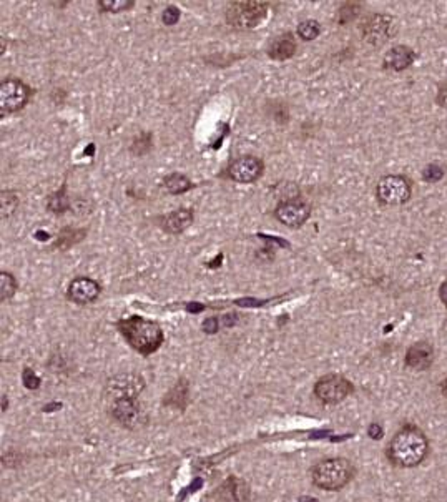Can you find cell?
<instances>
[{"mask_svg":"<svg viewBox=\"0 0 447 502\" xmlns=\"http://www.w3.org/2000/svg\"><path fill=\"white\" fill-rule=\"evenodd\" d=\"M429 453V441L417 426L407 424L397 431L388 446V459L397 467H416Z\"/></svg>","mask_w":447,"mask_h":502,"instance_id":"obj_1","label":"cell"},{"mask_svg":"<svg viewBox=\"0 0 447 502\" xmlns=\"http://www.w3.org/2000/svg\"><path fill=\"white\" fill-rule=\"evenodd\" d=\"M117 328L133 349L149 356L155 353L163 343V331L155 321H149L141 316H128L117 323Z\"/></svg>","mask_w":447,"mask_h":502,"instance_id":"obj_2","label":"cell"},{"mask_svg":"<svg viewBox=\"0 0 447 502\" xmlns=\"http://www.w3.org/2000/svg\"><path fill=\"white\" fill-rule=\"evenodd\" d=\"M354 467L348 459L335 457L318 462L313 469V482L320 489L339 491L353 479Z\"/></svg>","mask_w":447,"mask_h":502,"instance_id":"obj_3","label":"cell"},{"mask_svg":"<svg viewBox=\"0 0 447 502\" xmlns=\"http://www.w3.org/2000/svg\"><path fill=\"white\" fill-rule=\"evenodd\" d=\"M269 4L258 0L233 2L226 11V22L236 28H255L268 16Z\"/></svg>","mask_w":447,"mask_h":502,"instance_id":"obj_4","label":"cell"},{"mask_svg":"<svg viewBox=\"0 0 447 502\" xmlns=\"http://www.w3.org/2000/svg\"><path fill=\"white\" fill-rule=\"evenodd\" d=\"M412 182L404 175H386L376 185V198L381 205L397 206L411 200Z\"/></svg>","mask_w":447,"mask_h":502,"instance_id":"obj_5","label":"cell"},{"mask_svg":"<svg viewBox=\"0 0 447 502\" xmlns=\"http://www.w3.org/2000/svg\"><path fill=\"white\" fill-rule=\"evenodd\" d=\"M361 32H363V40L368 44L384 45L397 34L396 18L386 13H374L366 18V22L361 25Z\"/></svg>","mask_w":447,"mask_h":502,"instance_id":"obj_6","label":"cell"},{"mask_svg":"<svg viewBox=\"0 0 447 502\" xmlns=\"http://www.w3.org/2000/svg\"><path fill=\"white\" fill-rule=\"evenodd\" d=\"M353 390V385L346 378L339 376V374H327L316 383L315 395L318 396V399L326 402V404H337V402L346 399Z\"/></svg>","mask_w":447,"mask_h":502,"instance_id":"obj_7","label":"cell"},{"mask_svg":"<svg viewBox=\"0 0 447 502\" xmlns=\"http://www.w3.org/2000/svg\"><path fill=\"white\" fill-rule=\"evenodd\" d=\"M30 97V88L21 80L8 78L0 83V112L13 113L22 110Z\"/></svg>","mask_w":447,"mask_h":502,"instance_id":"obj_8","label":"cell"},{"mask_svg":"<svg viewBox=\"0 0 447 502\" xmlns=\"http://www.w3.org/2000/svg\"><path fill=\"white\" fill-rule=\"evenodd\" d=\"M145 381L141 376H137V374H120V376H115L113 380L108 381L107 386V395L112 397L113 401L123 399V397H137L140 395V391L144 390Z\"/></svg>","mask_w":447,"mask_h":502,"instance_id":"obj_9","label":"cell"},{"mask_svg":"<svg viewBox=\"0 0 447 502\" xmlns=\"http://www.w3.org/2000/svg\"><path fill=\"white\" fill-rule=\"evenodd\" d=\"M265 165L256 156H241L228 168V175L236 183H253L263 175Z\"/></svg>","mask_w":447,"mask_h":502,"instance_id":"obj_10","label":"cell"},{"mask_svg":"<svg viewBox=\"0 0 447 502\" xmlns=\"http://www.w3.org/2000/svg\"><path fill=\"white\" fill-rule=\"evenodd\" d=\"M274 215H277V218L283 225L296 228V226H301L304 221L308 220L309 215H311V206L299 200L284 202L277 206Z\"/></svg>","mask_w":447,"mask_h":502,"instance_id":"obj_11","label":"cell"},{"mask_svg":"<svg viewBox=\"0 0 447 502\" xmlns=\"http://www.w3.org/2000/svg\"><path fill=\"white\" fill-rule=\"evenodd\" d=\"M100 295V285L92 278H75L66 290V298L77 305H88Z\"/></svg>","mask_w":447,"mask_h":502,"instance_id":"obj_12","label":"cell"},{"mask_svg":"<svg viewBox=\"0 0 447 502\" xmlns=\"http://www.w3.org/2000/svg\"><path fill=\"white\" fill-rule=\"evenodd\" d=\"M112 414L118 423L127 428H137L141 423V411L135 397H123V399L113 401Z\"/></svg>","mask_w":447,"mask_h":502,"instance_id":"obj_13","label":"cell"},{"mask_svg":"<svg viewBox=\"0 0 447 502\" xmlns=\"http://www.w3.org/2000/svg\"><path fill=\"white\" fill-rule=\"evenodd\" d=\"M417 59V54L407 45H396L384 54L383 67L391 72H402L411 67Z\"/></svg>","mask_w":447,"mask_h":502,"instance_id":"obj_14","label":"cell"},{"mask_svg":"<svg viewBox=\"0 0 447 502\" xmlns=\"http://www.w3.org/2000/svg\"><path fill=\"white\" fill-rule=\"evenodd\" d=\"M432 361H434V348L427 341H419V343L412 344L407 349L406 359H404L406 366L414 369V371H426L432 366Z\"/></svg>","mask_w":447,"mask_h":502,"instance_id":"obj_15","label":"cell"},{"mask_svg":"<svg viewBox=\"0 0 447 502\" xmlns=\"http://www.w3.org/2000/svg\"><path fill=\"white\" fill-rule=\"evenodd\" d=\"M193 223V211L188 208H180L177 211H171L168 215L163 216L161 220V226L165 231H168L171 235H178L188 228Z\"/></svg>","mask_w":447,"mask_h":502,"instance_id":"obj_16","label":"cell"},{"mask_svg":"<svg viewBox=\"0 0 447 502\" xmlns=\"http://www.w3.org/2000/svg\"><path fill=\"white\" fill-rule=\"evenodd\" d=\"M220 497L225 502H246L250 497V489L246 482L230 477L220 489Z\"/></svg>","mask_w":447,"mask_h":502,"instance_id":"obj_17","label":"cell"},{"mask_svg":"<svg viewBox=\"0 0 447 502\" xmlns=\"http://www.w3.org/2000/svg\"><path fill=\"white\" fill-rule=\"evenodd\" d=\"M296 52V42L291 34L279 35L277 40H273V44L269 45L268 55L273 60H288L291 59Z\"/></svg>","mask_w":447,"mask_h":502,"instance_id":"obj_18","label":"cell"},{"mask_svg":"<svg viewBox=\"0 0 447 502\" xmlns=\"http://www.w3.org/2000/svg\"><path fill=\"white\" fill-rule=\"evenodd\" d=\"M165 188L166 192L171 195H182V193L188 192L190 188H193V183L182 173H171L165 178Z\"/></svg>","mask_w":447,"mask_h":502,"instance_id":"obj_19","label":"cell"},{"mask_svg":"<svg viewBox=\"0 0 447 502\" xmlns=\"http://www.w3.org/2000/svg\"><path fill=\"white\" fill-rule=\"evenodd\" d=\"M17 291V281L11 273H0V300L6 301L12 298Z\"/></svg>","mask_w":447,"mask_h":502,"instance_id":"obj_20","label":"cell"},{"mask_svg":"<svg viewBox=\"0 0 447 502\" xmlns=\"http://www.w3.org/2000/svg\"><path fill=\"white\" fill-rule=\"evenodd\" d=\"M321 34V25L316 21H304L298 25V35L303 40H315Z\"/></svg>","mask_w":447,"mask_h":502,"instance_id":"obj_21","label":"cell"},{"mask_svg":"<svg viewBox=\"0 0 447 502\" xmlns=\"http://www.w3.org/2000/svg\"><path fill=\"white\" fill-rule=\"evenodd\" d=\"M135 6L133 0H100L98 7L103 12H123Z\"/></svg>","mask_w":447,"mask_h":502,"instance_id":"obj_22","label":"cell"},{"mask_svg":"<svg viewBox=\"0 0 447 502\" xmlns=\"http://www.w3.org/2000/svg\"><path fill=\"white\" fill-rule=\"evenodd\" d=\"M49 208L54 213H64L66 208H69V198L65 197V187H62L60 192H57L50 197Z\"/></svg>","mask_w":447,"mask_h":502,"instance_id":"obj_23","label":"cell"},{"mask_svg":"<svg viewBox=\"0 0 447 502\" xmlns=\"http://www.w3.org/2000/svg\"><path fill=\"white\" fill-rule=\"evenodd\" d=\"M442 177H444V168L437 163L427 165V167L422 170V180L427 183L439 182V180H442Z\"/></svg>","mask_w":447,"mask_h":502,"instance_id":"obj_24","label":"cell"},{"mask_svg":"<svg viewBox=\"0 0 447 502\" xmlns=\"http://www.w3.org/2000/svg\"><path fill=\"white\" fill-rule=\"evenodd\" d=\"M18 198L12 192H2V218L12 215L17 208Z\"/></svg>","mask_w":447,"mask_h":502,"instance_id":"obj_25","label":"cell"},{"mask_svg":"<svg viewBox=\"0 0 447 502\" xmlns=\"http://www.w3.org/2000/svg\"><path fill=\"white\" fill-rule=\"evenodd\" d=\"M22 380H23V385H25V387H28V390H37V387L40 386L39 376H37V374L28 368L23 369Z\"/></svg>","mask_w":447,"mask_h":502,"instance_id":"obj_26","label":"cell"},{"mask_svg":"<svg viewBox=\"0 0 447 502\" xmlns=\"http://www.w3.org/2000/svg\"><path fill=\"white\" fill-rule=\"evenodd\" d=\"M161 21H163L165 25H175L180 21V11L173 6L166 7L163 16H161Z\"/></svg>","mask_w":447,"mask_h":502,"instance_id":"obj_27","label":"cell"},{"mask_svg":"<svg viewBox=\"0 0 447 502\" xmlns=\"http://www.w3.org/2000/svg\"><path fill=\"white\" fill-rule=\"evenodd\" d=\"M220 329V323H218V318H208L203 321V331L208 334H215Z\"/></svg>","mask_w":447,"mask_h":502,"instance_id":"obj_28","label":"cell"},{"mask_svg":"<svg viewBox=\"0 0 447 502\" xmlns=\"http://www.w3.org/2000/svg\"><path fill=\"white\" fill-rule=\"evenodd\" d=\"M436 103L441 108H444L447 110V83L441 85L439 90H437V95H436Z\"/></svg>","mask_w":447,"mask_h":502,"instance_id":"obj_29","label":"cell"},{"mask_svg":"<svg viewBox=\"0 0 447 502\" xmlns=\"http://www.w3.org/2000/svg\"><path fill=\"white\" fill-rule=\"evenodd\" d=\"M202 484H203V481H202V479H195V481H193V484L190 486V487H187V489H185V491L182 492V494H180L178 501H183L185 497H187V496L190 494V492H195V491L198 489V487H202Z\"/></svg>","mask_w":447,"mask_h":502,"instance_id":"obj_30","label":"cell"},{"mask_svg":"<svg viewBox=\"0 0 447 502\" xmlns=\"http://www.w3.org/2000/svg\"><path fill=\"white\" fill-rule=\"evenodd\" d=\"M369 436L373 439H381L383 438V428L379 424H371L369 426Z\"/></svg>","mask_w":447,"mask_h":502,"instance_id":"obj_31","label":"cell"},{"mask_svg":"<svg viewBox=\"0 0 447 502\" xmlns=\"http://www.w3.org/2000/svg\"><path fill=\"white\" fill-rule=\"evenodd\" d=\"M439 298H441L442 305L447 308V278L441 283V286H439Z\"/></svg>","mask_w":447,"mask_h":502,"instance_id":"obj_32","label":"cell"},{"mask_svg":"<svg viewBox=\"0 0 447 502\" xmlns=\"http://www.w3.org/2000/svg\"><path fill=\"white\" fill-rule=\"evenodd\" d=\"M225 326H233L236 323V315H226L225 320H223Z\"/></svg>","mask_w":447,"mask_h":502,"instance_id":"obj_33","label":"cell"},{"mask_svg":"<svg viewBox=\"0 0 447 502\" xmlns=\"http://www.w3.org/2000/svg\"><path fill=\"white\" fill-rule=\"evenodd\" d=\"M203 308H204L203 305H198V303H192V305L187 306V310L192 311V313H198V311H202Z\"/></svg>","mask_w":447,"mask_h":502,"instance_id":"obj_34","label":"cell"},{"mask_svg":"<svg viewBox=\"0 0 447 502\" xmlns=\"http://www.w3.org/2000/svg\"><path fill=\"white\" fill-rule=\"evenodd\" d=\"M299 502H318V499H315V497H306V496H304V497H301V499H299Z\"/></svg>","mask_w":447,"mask_h":502,"instance_id":"obj_35","label":"cell"},{"mask_svg":"<svg viewBox=\"0 0 447 502\" xmlns=\"http://www.w3.org/2000/svg\"><path fill=\"white\" fill-rule=\"evenodd\" d=\"M442 391H444V392H446V395H447V378H446L444 385H442Z\"/></svg>","mask_w":447,"mask_h":502,"instance_id":"obj_36","label":"cell"}]
</instances>
